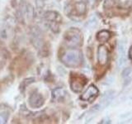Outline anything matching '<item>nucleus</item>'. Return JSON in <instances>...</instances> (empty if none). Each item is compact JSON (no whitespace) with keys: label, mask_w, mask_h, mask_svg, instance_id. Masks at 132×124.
I'll return each mask as SVG.
<instances>
[{"label":"nucleus","mask_w":132,"mask_h":124,"mask_svg":"<svg viewBox=\"0 0 132 124\" xmlns=\"http://www.w3.org/2000/svg\"><path fill=\"white\" fill-rule=\"evenodd\" d=\"M60 60L65 66L69 68H78L82 64L84 58L80 50L69 48L60 56Z\"/></svg>","instance_id":"1"},{"label":"nucleus","mask_w":132,"mask_h":124,"mask_svg":"<svg viewBox=\"0 0 132 124\" xmlns=\"http://www.w3.org/2000/svg\"><path fill=\"white\" fill-rule=\"evenodd\" d=\"M64 42L68 48H77L82 43V36L79 29L71 27L64 32Z\"/></svg>","instance_id":"2"},{"label":"nucleus","mask_w":132,"mask_h":124,"mask_svg":"<svg viewBox=\"0 0 132 124\" xmlns=\"http://www.w3.org/2000/svg\"><path fill=\"white\" fill-rule=\"evenodd\" d=\"M16 16L20 22H24L26 21H31L35 18V9L31 3L24 0H21L18 3V9Z\"/></svg>","instance_id":"3"},{"label":"nucleus","mask_w":132,"mask_h":124,"mask_svg":"<svg viewBox=\"0 0 132 124\" xmlns=\"http://www.w3.org/2000/svg\"><path fill=\"white\" fill-rule=\"evenodd\" d=\"M87 82L88 79L84 74H72L70 76V88L74 93H80Z\"/></svg>","instance_id":"4"},{"label":"nucleus","mask_w":132,"mask_h":124,"mask_svg":"<svg viewBox=\"0 0 132 124\" xmlns=\"http://www.w3.org/2000/svg\"><path fill=\"white\" fill-rule=\"evenodd\" d=\"M65 9H68V11H65L67 16H82L86 13L87 11V6L86 3L84 2H76L74 4L71 5V4H69L68 8H65Z\"/></svg>","instance_id":"5"},{"label":"nucleus","mask_w":132,"mask_h":124,"mask_svg":"<svg viewBox=\"0 0 132 124\" xmlns=\"http://www.w3.org/2000/svg\"><path fill=\"white\" fill-rule=\"evenodd\" d=\"M31 41L32 45L37 49L40 50L43 47L44 39L42 36V32L40 30L39 27H33L31 30Z\"/></svg>","instance_id":"6"},{"label":"nucleus","mask_w":132,"mask_h":124,"mask_svg":"<svg viewBox=\"0 0 132 124\" xmlns=\"http://www.w3.org/2000/svg\"><path fill=\"white\" fill-rule=\"evenodd\" d=\"M45 103V98L42 94L38 92H33L28 98V104L31 109H40Z\"/></svg>","instance_id":"7"},{"label":"nucleus","mask_w":132,"mask_h":124,"mask_svg":"<svg viewBox=\"0 0 132 124\" xmlns=\"http://www.w3.org/2000/svg\"><path fill=\"white\" fill-rule=\"evenodd\" d=\"M126 45L124 41H120L118 44V60L117 67L119 69L122 68L126 61Z\"/></svg>","instance_id":"8"},{"label":"nucleus","mask_w":132,"mask_h":124,"mask_svg":"<svg viewBox=\"0 0 132 124\" xmlns=\"http://www.w3.org/2000/svg\"><path fill=\"white\" fill-rule=\"evenodd\" d=\"M98 89L93 84H91L88 86V88L87 89L85 92L81 95V100L82 101H87V102H92L93 99L97 98L98 95Z\"/></svg>","instance_id":"9"},{"label":"nucleus","mask_w":132,"mask_h":124,"mask_svg":"<svg viewBox=\"0 0 132 124\" xmlns=\"http://www.w3.org/2000/svg\"><path fill=\"white\" fill-rule=\"evenodd\" d=\"M108 58H109V52L107 48L103 45H99L97 50V60L99 65H106L107 62H108Z\"/></svg>","instance_id":"10"},{"label":"nucleus","mask_w":132,"mask_h":124,"mask_svg":"<svg viewBox=\"0 0 132 124\" xmlns=\"http://www.w3.org/2000/svg\"><path fill=\"white\" fill-rule=\"evenodd\" d=\"M43 18L46 22H59L60 23L62 18L59 12L56 11H46L43 15Z\"/></svg>","instance_id":"11"},{"label":"nucleus","mask_w":132,"mask_h":124,"mask_svg":"<svg viewBox=\"0 0 132 124\" xmlns=\"http://www.w3.org/2000/svg\"><path fill=\"white\" fill-rule=\"evenodd\" d=\"M66 90L64 88L61 87H58L52 90L51 92V97H52V101L54 102H61L63 101L64 98L66 97Z\"/></svg>","instance_id":"12"},{"label":"nucleus","mask_w":132,"mask_h":124,"mask_svg":"<svg viewBox=\"0 0 132 124\" xmlns=\"http://www.w3.org/2000/svg\"><path fill=\"white\" fill-rule=\"evenodd\" d=\"M114 96H115V92L113 90H107L103 94L101 99V106L103 109H105L106 107H107L110 104L111 102L114 98Z\"/></svg>","instance_id":"13"},{"label":"nucleus","mask_w":132,"mask_h":124,"mask_svg":"<svg viewBox=\"0 0 132 124\" xmlns=\"http://www.w3.org/2000/svg\"><path fill=\"white\" fill-rule=\"evenodd\" d=\"M35 81H36V79L34 77H29V78L24 79L19 84V91L21 93L23 94L27 87L30 84H33V83H35Z\"/></svg>","instance_id":"14"},{"label":"nucleus","mask_w":132,"mask_h":124,"mask_svg":"<svg viewBox=\"0 0 132 124\" xmlns=\"http://www.w3.org/2000/svg\"><path fill=\"white\" fill-rule=\"evenodd\" d=\"M111 37V33L110 32L106 30H102L97 34V40L100 42H106Z\"/></svg>","instance_id":"15"},{"label":"nucleus","mask_w":132,"mask_h":124,"mask_svg":"<svg viewBox=\"0 0 132 124\" xmlns=\"http://www.w3.org/2000/svg\"><path fill=\"white\" fill-rule=\"evenodd\" d=\"M119 0H105L104 3H103V7L105 9H110V8H113L117 7L119 4Z\"/></svg>","instance_id":"16"},{"label":"nucleus","mask_w":132,"mask_h":124,"mask_svg":"<svg viewBox=\"0 0 132 124\" xmlns=\"http://www.w3.org/2000/svg\"><path fill=\"white\" fill-rule=\"evenodd\" d=\"M19 113H20V114L22 115V117H24V118H29V117H31V114H32V113H31V112L27 109L26 106H25L24 104H22V105H21V106H20Z\"/></svg>","instance_id":"17"},{"label":"nucleus","mask_w":132,"mask_h":124,"mask_svg":"<svg viewBox=\"0 0 132 124\" xmlns=\"http://www.w3.org/2000/svg\"><path fill=\"white\" fill-rule=\"evenodd\" d=\"M8 118H9V113L7 112H1L0 113V124L7 123Z\"/></svg>","instance_id":"18"},{"label":"nucleus","mask_w":132,"mask_h":124,"mask_svg":"<svg viewBox=\"0 0 132 124\" xmlns=\"http://www.w3.org/2000/svg\"><path fill=\"white\" fill-rule=\"evenodd\" d=\"M97 24V19L96 17H93L89 19V21L87 22V26H88L90 27H93Z\"/></svg>","instance_id":"19"},{"label":"nucleus","mask_w":132,"mask_h":124,"mask_svg":"<svg viewBox=\"0 0 132 124\" xmlns=\"http://www.w3.org/2000/svg\"><path fill=\"white\" fill-rule=\"evenodd\" d=\"M131 72H132L131 68H130V67H126V68L124 69V70L122 71L121 75H122L123 78H128V77H129L130 74H131Z\"/></svg>","instance_id":"20"},{"label":"nucleus","mask_w":132,"mask_h":124,"mask_svg":"<svg viewBox=\"0 0 132 124\" xmlns=\"http://www.w3.org/2000/svg\"><path fill=\"white\" fill-rule=\"evenodd\" d=\"M36 3L37 7H38L39 9H40V8H42L44 7V2H43V0H36Z\"/></svg>","instance_id":"21"},{"label":"nucleus","mask_w":132,"mask_h":124,"mask_svg":"<svg viewBox=\"0 0 132 124\" xmlns=\"http://www.w3.org/2000/svg\"><path fill=\"white\" fill-rule=\"evenodd\" d=\"M97 0H87V2H88V4L90 7H93L95 6V4H96Z\"/></svg>","instance_id":"22"},{"label":"nucleus","mask_w":132,"mask_h":124,"mask_svg":"<svg viewBox=\"0 0 132 124\" xmlns=\"http://www.w3.org/2000/svg\"><path fill=\"white\" fill-rule=\"evenodd\" d=\"M128 56H129V58L132 60V45L130 47L129 51H128Z\"/></svg>","instance_id":"23"},{"label":"nucleus","mask_w":132,"mask_h":124,"mask_svg":"<svg viewBox=\"0 0 132 124\" xmlns=\"http://www.w3.org/2000/svg\"><path fill=\"white\" fill-rule=\"evenodd\" d=\"M110 120L109 119H104V120H102V121H101L100 123H110Z\"/></svg>","instance_id":"24"},{"label":"nucleus","mask_w":132,"mask_h":124,"mask_svg":"<svg viewBox=\"0 0 132 124\" xmlns=\"http://www.w3.org/2000/svg\"><path fill=\"white\" fill-rule=\"evenodd\" d=\"M97 1H101V0H97Z\"/></svg>","instance_id":"25"}]
</instances>
